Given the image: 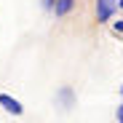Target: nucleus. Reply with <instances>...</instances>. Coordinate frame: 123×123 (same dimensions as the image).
Masks as SVG:
<instances>
[{
	"instance_id": "f257e3e1",
	"label": "nucleus",
	"mask_w": 123,
	"mask_h": 123,
	"mask_svg": "<svg viewBox=\"0 0 123 123\" xmlns=\"http://www.w3.org/2000/svg\"><path fill=\"white\" fill-rule=\"evenodd\" d=\"M118 0H96V19L99 22H107V19L115 13Z\"/></svg>"
},
{
	"instance_id": "f03ea898",
	"label": "nucleus",
	"mask_w": 123,
	"mask_h": 123,
	"mask_svg": "<svg viewBox=\"0 0 123 123\" xmlns=\"http://www.w3.org/2000/svg\"><path fill=\"white\" fill-rule=\"evenodd\" d=\"M0 105H3L8 112H13V115H22V112H24L22 102H19V99H13V96H8V94H0Z\"/></svg>"
},
{
	"instance_id": "7ed1b4c3",
	"label": "nucleus",
	"mask_w": 123,
	"mask_h": 123,
	"mask_svg": "<svg viewBox=\"0 0 123 123\" xmlns=\"http://www.w3.org/2000/svg\"><path fill=\"white\" fill-rule=\"evenodd\" d=\"M72 3H75V0H59V3H56V16H64L72 8Z\"/></svg>"
},
{
	"instance_id": "20e7f679",
	"label": "nucleus",
	"mask_w": 123,
	"mask_h": 123,
	"mask_svg": "<svg viewBox=\"0 0 123 123\" xmlns=\"http://www.w3.org/2000/svg\"><path fill=\"white\" fill-rule=\"evenodd\" d=\"M115 32H123V22H115Z\"/></svg>"
},
{
	"instance_id": "39448f33",
	"label": "nucleus",
	"mask_w": 123,
	"mask_h": 123,
	"mask_svg": "<svg viewBox=\"0 0 123 123\" xmlns=\"http://www.w3.org/2000/svg\"><path fill=\"white\" fill-rule=\"evenodd\" d=\"M43 6H46V8H51V0H43Z\"/></svg>"
},
{
	"instance_id": "423d86ee",
	"label": "nucleus",
	"mask_w": 123,
	"mask_h": 123,
	"mask_svg": "<svg viewBox=\"0 0 123 123\" xmlns=\"http://www.w3.org/2000/svg\"><path fill=\"white\" fill-rule=\"evenodd\" d=\"M118 6H120V8H123V0H118Z\"/></svg>"
},
{
	"instance_id": "0eeeda50",
	"label": "nucleus",
	"mask_w": 123,
	"mask_h": 123,
	"mask_svg": "<svg viewBox=\"0 0 123 123\" xmlns=\"http://www.w3.org/2000/svg\"><path fill=\"white\" fill-rule=\"evenodd\" d=\"M118 120H120V123H123V115H120V118H118Z\"/></svg>"
},
{
	"instance_id": "6e6552de",
	"label": "nucleus",
	"mask_w": 123,
	"mask_h": 123,
	"mask_svg": "<svg viewBox=\"0 0 123 123\" xmlns=\"http://www.w3.org/2000/svg\"><path fill=\"white\" fill-rule=\"evenodd\" d=\"M120 94H123V86H120Z\"/></svg>"
}]
</instances>
